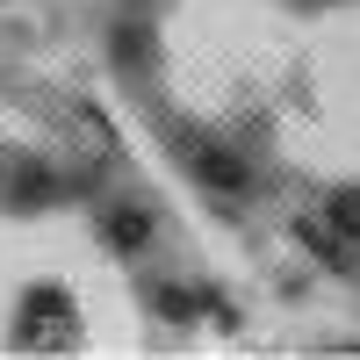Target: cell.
<instances>
[{"instance_id":"1","label":"cell","mask_w":360,"mask_h":360,"mask_svg":"<svg viewBox=\"0 0 360 360\" xmlns=\"http://www.w3.org/2000/svg\"><path fill=\"white\" fill-rule=\"evenodd\" d=\"M101 238H108L123 259L144 252V245H152V209H144V202H108V209H101Z\"/></svg>"},{"instance_id":"2","label":"cell","mask_w":360,"mask_h":360,"mask_svg":"<svg viewBox=\"0 0 360 360\" xmlns=\"http://www.w3.org/2000/svg\"><path fill=\"white\" fill-rule=\"evenodd\" d=\"M195 173H202V188H217V195H245L252 188V166L238 152H195Z\"/></svg>"},{"instance_id":"3","label":"cell","mask_w":360,"mask_h":360,"mask_svg":"<svg viewBox=\"0 0 360 360\" xmlns=\"http://www.w3.org/2000/svg\"><path fill=\"white\" fill-rule=\"evenodd\" d=\"M295 238H303V245H310L324 266H353V238H339L324 217H295Z\"/></svg>"},{"instance_id":"4","label":"cell","mask_w":360,"mask_h":360,"mask_svg":"<svg viewBox=\"0 0 360 360\" xmlns=\"http://www.w3.org/2000/svg\"><path fill=\"white\" fill-rule=\"evenodd\" d=\"M51 195H58L51 166H37V159H15V202H51Z\"/></svg>"},{"instance_id":"5","label":"cell","mask_w":360,"mask_h":360,"mask_svg":"<svg viewBox=\"0 0 360 360\" xmlns=\"http://www.w3.org/2000/svg\"><path fill=\"white\" fill-rule=\"evenodd\" d=\"M144 58H152V37H144L137 22H130V29L115 22V65H144Z\"/></svg>"},{"instance_id":"6","label":"cell","mask_w":360,"mask_h":360,"mask_svg":"<svg viewBox=\"0 0 360 360\" xmlns=\"http://www.w3.org/2000/svg\"><path fill=\"white\" fill-rule=\"evenodd\" d=\"M332 231L339 238H360V188H339L332 195Z\"/></svg>"}]
</instances>
